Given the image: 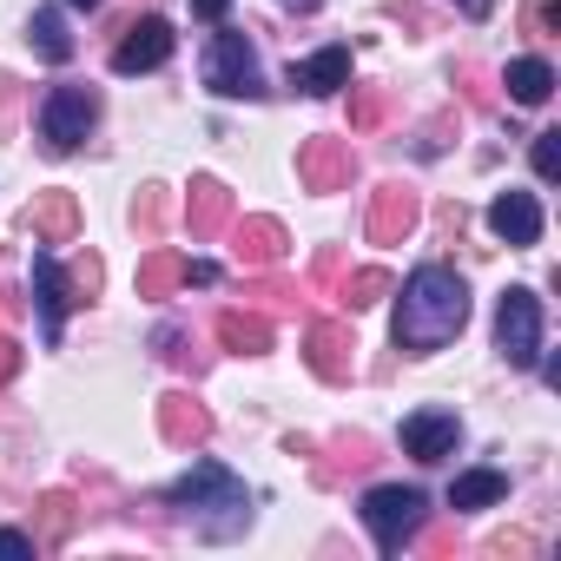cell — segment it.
Masks as SVG:
<instances>
[{
	"mask_svg": "<svg viewBox=\"0 0 561 561\" xmlns=\"http://www.w3.org/2000/svg\"><path fill=\"white\" fill-rule=\"evenodd\" d=\"M469 324V285L449 271V264H416L403 277V298H397V351L403 357H436L443 344H456Z\"/></svg>",
	"mask_w": 561,
	"mask_h": 561,
	"instance_id": "1",
	"label": "cell"
},
{
	"mask_svg": "<svg viewBox=\"0 0 561 561\" xmlns=\"http://www.w3.org/2000/svg\"><path fill=\"white\" fill-rule=\"evenodd\" d=\"M165 502L205 535V541H238L244 528H251V489L225 469V462H192L172 489H165Z\"/></svg>",
	"mask_w": 561,
	"mask_h": 561,
	"instance_id": "2",
	"label": "cell"
},
{
	"mask_svg": "<svg viewBox=\"0 0 561 561\" xmlns=\"http://www.w3.org/2000/svg\"><path fill=\"white\" fill-rule=\"evenodd\" d=\"M423 515H430V502H423V489H403V482H383V489H370V495H364V528L377 535V554H403V548L416 541V528H423Z\"/></svg>",
	"mask_w": 561,
	"mask_h": 561,
	"instance_id": "3",
	"label": "cell"
},
{
	"mask_svg": "<svg viewBox=\"0 0 561 561\" xmlns=\"http://www.w3.org/2000/svg\"><path fill=\"white\" fill-rule=\"evenodd\" d=\"M495 351L515 370H535L541 364V298L528 285H508L502 291V305H495Z\"/></svg>",
	"mask_w": 561,
	"mask_h": 561,
	"instance_id": "4",
	"label": "cell"
},
{
	"mask_svg": "<svg viewBox=\"0 0 561 561\" xmlns=\"http://www.w3.org/2000/svg\"><path fill=\"white\" fill-rule=\"evenodd\" d=\"M205 87L218 100H257L264 93V73H257V47L244 34H218L205 47Z\"/></svg>",
	"mask_w": 561,
	"mask_h": 561,
	"instance_id": "5",
	"label": "cell"
},
{
	"mask_svg": "<svg viewBox=\"0 0 561 561\" xmlns=\"http://www.w3.org/2000/svg\"><path fill=\"white\" fill-rule=\"evenodd\" d=\"M100 126V93L93 87H54L47 106H41V139L54 152H80L87 133Z\"/></svg>",
	"mask_w": 561,
	"mask_h": 561,
	"instance_id": "6",
	"label": "cell"
},
{
	"mask_svg": "<svg viewBox=\"0 0 561 561\" xmlns=\"http://www.w3.org/2000/svg\"><path fill=\"white\" fill-rule=\"evenodd\" d=\"M172 47H179L172 21H159V14H139V21H133V27L119 34V47H113V73H119V80L159 73V67L172 60Z\"/></svg>",
	"mask_w": 561,
	"mask_h": 561,
	"instance_id": "7",
	"label": "cell"
},
{
	"mask_svg": "<svg viewBox=\"0 0 561 561\" xmlns=\"http://www.w3.org/2000/svg\"><path fill=\"white\" fill-rule=\"evenodd\" d=\"M298 179H305V192H344L357 179V152L344 139H305L298 146Z\"/></svg>",
	"mask_w": 561,
	"mask_h": 561,
	"instance_id": "8",
	"label": "cell"
},
{
	"mask_svg": "<svg viewBox=\"0 0 561 561\" xmlns=\"http://www.w3.org/2000/svg\"><path fill=\"white\" fill-rule=\"evenodd\" d=\"M305 344H311V351H305V364H311L324 383H351V377H357V337H351V324L318 318Z\"/></svg>",
	"mask_w": 561,
	"mask_h": 561,
	"instance_id": "9",
	"label": "cell"
},
{
	"mask_svg": "<svg viewBox=\"0 0 561 561\" xmlns=\"http://www.w3.org/2000/svg\"><path fill=\"white\" fill-rule=\"evenodd\" d=\"M462 449V423L449 416V410H416V416H403V456H416V462H449Z\"/></svg>",
	"mask_w": 561,
	"mask_h": 561,
	"instance_id": "10",
	"label": "cell"
},
{
	"mask_svg": "<svg viewBox=\"0 0 561 561\" xmlns=\"http://www.w3.org/2000/svg\"><path fill=\"white\" fill-rule=\"evenodd\" d=\"M34 305H41V337H47V344H60L73 298H67V271H60V257H54V251H34Z\"/></svg>",
	"mask_w": 561,
	"mask_h": 561,
	"instance_id": "11",
	"label": "cell"
},
{
	"mask_svg": "<svg viewBox=\"0 0 561 561\" xmlns=\"http://www.w3.org/2000/svg\"><path fill=\"white\" fill-rule=\"evenodd\" d=\"M231 238H238V264L244 271H277V264L291 257V231L277 225V218H238Z\"/></svg>",
	"mask_w": 561,
	"mask_h": 561,
	"instance_id": "12",
	"label": "cell"
},
{
	"mask_svg": "<svg viewBox=\"0 0 561 561\" xmlns=\"http://www.w3.org/2000/svg\"><path fill=\"white\" fill-rule=\"evenodd\" d=\"M159 436L172 449H198V443H211V410L192 390H172V397H159Z\"/></svg>",
	"mask_w": 561,
	"mask_h": 561,
	"instance_id": "13",
	"label": "cell"
},
{
	"mask_svg": "<svg viewBox=\"0 0 561 561\" xmlns=\"http://www.w3.org/2000/svg\"><path fill=\"white\" fill-rule=\"evenodd\" d=\"M416 218H423L416 192H410V185H383V192L370 198V244H403V238L416 231Z\"/></svg>",
	"mask_w": 561,
	"mask_h": 561,
	"instance_id": "14",
	"label": "cell"
},
{
	"mask_svg": "<svg viewBox=\"0 0 561 561\" xmlns=\"http://www.w3.org/2000/svg\"><path fill=\"white\" fill-rule=\"evenodd\" d=\"M27 231H34V244H73L80 238V198L73 192H34Z\"/></svg>",
	"mask_w": 561,
	"mask_h": 561,
	"instance_id": "15",
	"label": "cell"
},
{
	"mask_svg": "<svg viewBox=\"0 0 561 561\" xmlns=\"http://www.w3.org/2000/svg\"><path fill=\"white\" fill-rule=\"evenodd\" d=\"M489 231L502 238V244H535L541 238V205H535V192H502L495 205H489Z\"/></svg>",
	"mask_w": 561,
	"mask_h": 561,
	"instance_id": "16",
	"label": "cell"
},
{
	"mask_svg": "<svg viewBox=\"0 0 561 561\" xmlns=\"http://www.w3.org/2000/svg\"><path fill=\"white\" fill-rule=\"evenodd\" d=\"M285 87L291 93H337V87H351V47H324L311 60H291Z\"/></svg>",
	"mask_w": 561,
	"mask_h": 561,
	"instance_id": "17",
	"label": "cell"
},
{
	"mask_svg": "<svg viewBox=\"0 0 561 561\" xmlns=\"http://www.w3.org/2000/svg\"><path fill=\"white\" fill-rule=\"evenodd\" d=\"M231 225V192L218 179H192V198H185V231L192 238H218Z\"/></svg>",
	"mask_w": 561,
	"mask_h": 561,
	"instance_id": "18",
	"label": "cell"
},
{
	"mask_svg": "<svg viewBox=\"0 0 561 561\" xmlns=\"http://www.w3.org/2000/svg\"><path fill=\"white\" fill-rule=\"evenodd\" d=\"M218 344H225L231 357H264V351L277 344V331H271L264 311H225V318H218Z\"/></svg>",
	"mask_w": 561,
	"mask_h": 561,
	"instance_id": "19",
	"label": "cell"
},
{
	"mask_svg": "<svg viewBox=\"0 0 561 561\" xmlns=\"http://www.w3.org/2000/svg\"><path fill=\"white\" fill-rule=\"evenodd\" d=\"M502 87H508L515 106H548V93H554V67L535 60V54H522V60L502 67Z\"/></svg>",
	"mask_w": 561,
	"mask_h": 561,
	"instance_id": "20",
	"label": "cell"
},
{
	"mask_svg": "<svg viewBox=\"0 0 561 561\" xmlns=\"http://www.w3.org/2000/svg\"><path fill=\"white\" fill-rule=\"evenodd\" d=\"M179 285H185V257L165 251V244H152V251L139 257V298H172Z\"/></svg>",
	"mask_w": 561,
	"mask_h": 561,
	"instance_id": "21",
	"label": "cell"
},
{
	"mask_svg": "<svg viewBox=\"0 0 561 561\" xmlns=\"http://www.w3.org/2000/svg\"><path fill=\"white\" fill-rule=\"evenodd\" d=\"M508 495V476L502 469H462L456 482H449V508H489V502H502Z\"/></svg>",
	"mask_w": 561,
	"mask_h": 561,
	"instance_id": "22",
	"label": "cell"
},
{
	"mask_svg": "<svg viewBox=\"0 0 561 561\" xmlns=\"http://www.w3.org/2000/svg\"><path fill=\"white\" fill-rule=\"evenodd\" d=\"M27 41H34V54H41L47 67H67V60H73V34H67L60 8H41V14H34V27H27Z\"/></svg>",
	"mask_w": 561,
	"mask_h": 561,
	"instance_id": "23",
	"label": "cell"
},
{
	"mask_svg": "<svg viewBox=\"0 0 561 561\" xmlns=\"http://www.w3.org/2000/svg\"><path fill=\"white\" fill-rule=\"evenodd\" d=\"M80 522V508H73V495L67 489H54V495H41V548H54V541H67V528Z\"/></svg>",
	"mask_w": 561,
	"mask_h": 561,
	"instance_id": "24",
	"label": "cell"
},
{
	"mask_svg": "<svg viewBox=\"0 0 561 561\" xmlns=\"http://www.w3.org/2000/svg\"><path fill=\"white\" fill-rule=\"evenodd\" d=\"M60 271H67V298H73V305H93V298H100V285H106V264H100L93 251H80V257H73V264H60Z\"/></svg>",
	"mask_w": 561,
	"mask_h": 561,
	"instance_id": "25",
	"label": "cell"
},
{
	"mask_svg": "<svg viewBox=\"0 0 561 561\" xmlns=\"http://www.w3.org/2000/svg\"><path fill=\"white\" fill-rule=\"evenodd\" d=\"M390 291H397V277L370 264V271H357L351 285H344V305H351V311H364V305H377V298H390Z\"/></svg>",
	"mask_w": 561,
	"mask_h": 561,
	"instance_id": "26",
	"label": "cell"
},
{
	"mask_svg": "<svg viewBox=\"0 0 561 561\" xmlns=\"http://www.w3.org/2000/svg\"><path fill=\"white\" fill-rule=\"evenodd\" d=\"M165 211H172V198H165L159 185H146V192H139V205H133V225H139L146 238H159V231H165Z\"/></svg>",
	"mask_w": 561,
	"mask_h": 561,
	"instance_id": "27",
	"label": "cell"
},
{
	"mask_svg": "<svg viewBox=\"0 0 561 561\" xmlns=\"http://www.w3.org/2000/svg\"><path fill=\"white\" fill-rule=\"evenodd\" d=\"M383 113H390V100H383L377 87H357V93H351V126H357V133L383 126Z\"/></svg>",
	"mask_w": 561,
	"mask_h": 561,
	"instance_id": "28",
	"label": "cell"
},
{
	"mask_svg": "<svg viewBox=\"0 0 561 561\" xmlns=\"http://www.w3.org/2000/svg\"><path fill=\"white\" fill-rule=\"evenodd\" d=\"M364 462H370V436H337V462H324L318 476H324V482H337L344 469H364Z\"/></svg>",
	"mask_w": 561,
	"mask_h": 561,
	"instance_id": "29",
	"label": "cell"
},
{
	"mask_svg": "<svg viewBox=\"0 0 561 561\" xmlns=\"http://www.w3.org/2000/svg\"><path fill=\"white\" fill-rule=\"evenodd\" d=\"M561 172V133H535V179L548 185Z\"/></svg>",
	"mask_w": 561,
	"mask_h": 561,
	"instance_id": "30",
	"label": "cell"
},
{
	"mask_svg": "<svg viewBox=\"0 0 561 561\" xmlns=\"http://www.w3.org/2000/svg\"><path fill=\"white\" fill-rule=\"evenodd\" d=\"M251 298L277 311V305H291V298H298V285H285V277H271V271H264V277H257V285H251Z\"/></svg>",
	"mask_w": 561,
	"mask_h": 561,
	"instance_id": "31",
	"label": "cell"
},
{
	"mask_svg": "<svg viewBox=\"0 0 561 561\" xmlns=\"http://www.w3.org/2000/svg\"><path fill=\"white\" fill-rule=\"evenodd\" d=\"M528 27L535 34H554L561 27V0H528Z\"/></svg>",
	"mask_w": 561,
	"mask_h": 561,
	"instance_id": "32",
	"label": "cell"
},
{
	"mask_svg": "<svg viewBox=\"0 0 561 561\" xmlns=\"http://www.w3.org/2000/svg\"><path fill=\"white\" fill-rule=\"evenodd\" d=\"M0 554H41V541L27 528H0Z\"/></svg>",
	"mask_w": 561,
	"mask_h": 561,
	"instance_id": "33",
	"label": "cell"
},
{
	"mask_svg": "<svg viewBox=\"0 0 561 561\" xmlns=\"http://www.w3.org/2000/svg\"><path fill=\"white\" fill-rule=\"evenodd\" d=\"M14 370H21V344L0 331V383H14Z\"/></svg>",
	"mask_w": 561,
	"mask_h": 561,
	"instance_id": "34",
	"label": "cell"
},
{
	"mask_svg": "<svg viewBox=\"0 0 561 561\" xmlns=\"http://www.w3.org/2000/svg\"><path fill=\"white\" fill-rule=\"evenodd\" d=\"M185 285H218V264L211 257H185Z\"/></svg>",
	"mask_w": 561,
	"mask_h": 561,
	"instance_id": "35",
	"label": "cell"
},
{
	"mask_svg": "<svg viewBox=\"0 0 561 561\" xmlns=\"http://www.w3.org/2000/svg\"><path fill=\"white\" fill-rule=\"evenodd\" d=\"M225 8H231V0H192V21H205V27H218V21H225Z\"/></svg>",
	"mask_w": 561,
	"mask_h": 561,
	"instance_id": "36",
	"label": "cell"
},
{
	"mask_svg": "<svg viewBox=\"0 0 561 561\" xmlns=\"http://www.w3.org/2000/svg\"><path fill=\"white\" fill-rule=\"evenodd\" d=\"M456 8H462L469 21H489V8H495V0H456Z\"/></svg>",
	"mask_w": 561,
	"mask_h": 561,
	"instance_id": "37",
	"label": "cell"
},
{
	"mask_svg": "<svg viewBox=\"0 0 561 561\" xmlns=\"http://www.w3.org/2000/svg\"><path fill=\"white\" fill-rule=\"evenodd\" d=\"M285 8H291V14H318V0H285Z\"/></svg>",
	"mask_w": 561,
	"mask_h": 561,
	"instance_id": "38",
	"label": "cell"
},
{
	"mask_svg": "<svg viewBox=\"0 0 561 561\" xmlns=\"http://www.w3.org/2000/svg\"><path fill=\"white\" fill-rule=\"evenodd\" d=\"M67 8H87V14H93V8H100V0H67Z\"/></svg>",
	"mask_w": 561,
	"mask_h": 561,
	"instance_id": "39",
	"label": "cell"
}]
</instances>
